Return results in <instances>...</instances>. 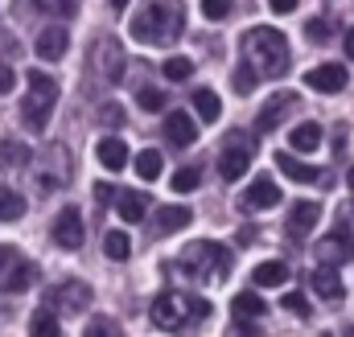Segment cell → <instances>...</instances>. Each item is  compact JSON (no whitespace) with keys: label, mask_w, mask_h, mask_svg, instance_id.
I'll return each mask as SVG.
<instances>
[{"label":"cell","mask_w":354,"mask_h":337,"mask_svg":"<svg viewBox=\"0 0 354 337\" xmlns=\"http://www.w3.org/2000/svg\"><path fill=\"white\" fill-rule=\"evenodd\" d=\"M111 8H128V0H111Z\"/></svg>","instance_id":"cell-47"},{"label":"cell","mask_w":354,"mask_h":337,"mask_svg":"<svg viewBox=\"0 0 354 337\" xmlns=\"http://www.w3.org/2000/svg\"><path fill=\"white\" fill-rule=\"evenodd\" d=\"M239 206H243V210H272V206H280V185H276L272 177H256V181L243 189Z\"/></svg>","instance_id":"cell-12"},{"label":"cell","mask_w":354,"mask_h":337,"mask_svg":"<svg viewBox=\"0 0 354 337\" xmlns=\"http://www.w3.org/2000/svg\"><path fill=\"white\" fill-rule=\"evenodd\" d=\"M136 103H140L145 111H161V107H165V95H161L157 86H140V95H136Z\"/></svg>","instance_id":"cell-37"},{"label":"cell","mask_w":354,"mask_h":337,"mask_svg":"<svg viewBox=\"0 0 354 337\" xmlns=\"http://www.w3.org/2000/svg\"><path fill=\"white\" fill-rule=\"evenodd\" d=\"M305 33H309L313 41H326V37H330V21H309V25H305Z\"/></svg>","instance_id":"cell-40"},{"label":"cell","mask_w":354,"mask_h":337,"mask_svg":"<svg viewBox=\"0 0 354 337\" xmlns=\"http://www.w3.org/2000/svg\"><path fill=\"white\" fill-rule=\"evenodd\" d=\"M111 198H115V189H111L107 181H99V185H95V202H111Z\"/></svg>","instance_id":"cell-43"},{"label":"cell","mask_w":354,"mask_h":337,"mask_svg":"<svg viewBox=\"0 0 354 337\" xmlns=\"http://www.w3.org/2000/svg\"><path fill=\"white\" fill-rule=\"evenodd\" d=\"M256 83H260V75H256L248 62H239V66H235V79H231L235 95H252V90H256Z\"/></svg>","instance_id":"cell-32"},{"label":"cell","mask_w":354,"mask_h":337,"mask_svg":"<svg viewBox=\"0 0 354 337\" xmlns=\"http://www.w3.org/2000/svg\"><path fill=\"white\" fill-rule=\"evenodd\" d=\"M54 103H58V83L41 70H29V95L21 99V119L29 132H46L50 115H54Z\"/></svg>","instance_id":"cell-4"},{"label":"cell","mask_w":354,"mask_h":337,"mask_svg":"<svg viewBox=\"0 0 354 337\" xmlns=\"http://www.w3.org/2000/svg\"><path fill=\"white\" fill-rule=\"evenodd\" d=\"M149 317H153L157 329H181V325H189V321H206V317H210V305L198 300V296H185V292H161V296L153 300Z\"/></svg>","instance_id":"cell-3"},{"label":"cell","mask_w":354,"mask_h":337,"mask_svg":"<svg viewBox=\"0 0 354 337\" xmlns=\"http://www.w3.org/2000/svg\"><path fill=\"white\" fill-rule=\"evenodd\" d=\"M189 222H194V210H189V206H161V214H157V235L185 231Z\"/></svg>","instance_id":"cell-22"},{"label":"cell","mask_w":354,"mask_h":337,"mask_svg":"<svg viewBox=\"0 0 354 337\" xmlns=\"http://www.w3.org/2000/svg\"><path fill=\"white\" fill-rule=\"evenodd\" d=\"M346 83H351V75H346V66H338V62L313 66V70L305 75V86H309V90H322V95H338V90H346Z\"/></svg>","instance_id":"cell-11"},{"label":"cell","mask_w":354,"mask_h":337,"mask_svg":"<svg viewBox=\"0 0 354 337\" xmlns=\"http://www.w3.org/2000/svg\"><path fill=\"white\" fill-rule=\"evenodd\" d=\"M317 222H322V206L317 202H292V214H288V235L292 239H305Z\"/></svg>","instance_id":"cell-17"},{"label":"cell","mask_w":354,"mask_h":337,"mask_svg":"<svg viewBox=\"0 0 354 337\" xmlns=\"http://www.w3.org/2000/svg\"><path fill=\"white\" fill-rule=\"evenodd\" d=\"M181 25H185V12L177 0H149L132 21H128V33L140 41V46H169L181 37Z\"/></svg>","instance_id":"cell-1"},{"label":"cell","mask_w":354,"mask_h":337,"mask_svg":"<svg viewBox=\"0 0 354 337\" xmlns=\"http://www.w3.org/2000/svg\"><path fill=\"white\" fill-rule=\"evenodd\" d=\"M169 185H174V193H189V189H198V185H202V168L198 165L177 168L174 177H169Z\"/></svg>","instance_id":"cell-30"},{"label":"cell","mask_w":354,"mask_h":337,"mask_svg":"<svg viewBox=\"0 0 354 337\" xmlns=\"http://www.w3.org/2000/svg\"><path fill=\"white\" fill-rule=\"evenodd\" d=\"M25 214V198L8 185H0V222H17Z\"/></svg>","instance_id":"cell-27"},{"label":"cell","mask_w":354,"mask_h":337,"mask_svg":"<svg viewBox=\"0 0 354 337\" xmlns=\"http://www.w3.org/2000/svg\"><path fill=\"white\" fill-rule=\"evenodd\" d=\"M231 313H235V321L243 325V321H260L268 313V305L256 296V292H239L235 300H231Z\"/></svg>","instance_id":"cell-24"},{"label":"cell","mask_w":354,"mask_h":337,"mask_svg":"<svg viewBox=\"0 0 354 337\" xmlns=\"http://www.w3.org/2000/svg\"><path fill=\"white\" fill-rule=\"evenodd\" d=\"M95 334H115V321H91L87 337H95Z\"/></svg>","instance_id":"cell-42"},{"label":"cell","mask_w":354,"mask_h":337,"mask_svg":"<svg viewBox=\"0 0 354 337\" xmlns=\"http://www.w3.org/2000/svg\"><path fill=\"white\" fill-rule=\"evenodd\" d=\"M288 263L284 259H264L256 271H252V280H256V288H284L288 284Z\"/></svg>","instance_id":"cell-21"},{"label":"cell","mask_w":354,"mask_h":337,"mask_svg":"<svg viewBox=\"0 0 354 337\" xmlns=\"http://www.w3.org/2000/svg\"><path fill=\"white\" fill-rule=\"evenodd\" d=\"M252 153H256L252 140H248L243 132H231V136H227V148L218 153V177H223V181H239V177L252 168Z\"/></svg>","instance_id":"cell-8"},{"label":"cell","mask_w":354,"mask_h":337,"mask_svg":"<svg viewBox=\"0 0 354 337\" xmlns=\"http://www.w3.org/2000/svg\"><path fill=\"white\" fill-rule=\"evenodd\" d=\"M309 284H313V292L326 296V300H342V296H346V288H342V280H338V271H334L330 263H322V267L309 276Z\"/></svg>","instance_id":"cell-20"},{"label":"cell","mask_w":354,"mask_h":337,"mask_svg":"<svg viewBox=\"0 0 354 337\" xmlns=\"http://www.w3.org/2000/svg\"><path fill=\"white\" fill-rule=\"evenodd\" d=\"M288 144H292V153H317V144H322V128H317V124H301V128H292Z\"/></svg>","instance_id":"cell-26"},{"label":"cell","mask_w":354,"mask_h":337,"mask_svg":"<svg viewBox=\"0 0 354 337\" xmlns=\"http://www.w3.org/2000/svg\"><path fill=\"white\" fill-rule=\"evenodd\" d=\"M235 12V0H202V17L206 21H227Z\"/></svg>","instance_id":"cell-33"},{"label":"cell","mask_w":354,"mask_h":337,"mask_svg":"<svg viewBox=\"0 0 354 337\" xmlns=\"http://www.w3.org/2000/svg\"><path fill=\"white\" fill-rule=\"evenodd\" d=\"M91 66H95V75H99L107 86H120V83H124V75H128L124 46H120L115 37H99V41H95V50H91Z\"/></svg>","instance_id":"cell-6"},{"label":"cell","mask_w":354,"mask_h":337,"mask_svg":"<svg viewBox=\"0 0 354 337\" xmlns=\"http://www.w3.org/2000/svg\"><path fill=\"white\" fill-rule=\"evenodd\" d=\"M54 243L62 251H79L83 247V214L75 206H66L58 218H54Z\"/></svg>","instance_id":"cell-10"},{"label":"cell","mask_w":354,"mask_h":337,"mask_svg":"<svg viewBox=\"0 0 354 337\" xmlns=\"http://www.w3.org/2000/svg\"><path fill=\"white\" fill-rule=\"evenodd\" d=\"M115 214L124 218V222H145V214H149V193H140V189H124V193H115Z\"/></svg>","instance_id":"cell-19"},{"label":"cell","mask_w":354,"mask_h":337,"mask_svg":"<svg viewBox=\"0 0 354 337\" xmlns=\"http://www.w3.org/2000/svg\"><path fill=\"white\" fill-rule=\"evenodd\" d=\"M280 305H284L288 313H297V317H309V305H305V296H301V292H288Z\"/></svg>","instance_id":"cell-39"},{"label":"cell","mask_w":354,"mask_h":337,"mask_svg":"<svg viewBox=\"0 0 354 337\" xmlns=\"http://www.w3.org/2000/svg\"><path fill=\"white\" fill-rule=\"evenodd\" d=\"M99 124H103V128H120V124H124V107H120V103H103V107H99Z\"/></svg>","instance_id":"cell-38"},{"label":"cell","mask_w":354,"mask_h":337,"mask_svg":"<svg viewBox=\"0 0 354 337\" xmlns=\"http://www.w3.org/2000/svg\"><path fill=\"white\" fill-rule=\"evenodd\" d=\"M317 259L322 263H330V267H338V263H351L354 259V239L346 231H334V235H326L322 243H317Z\"/></svg>","instance_id":"cell-15"},{"label":"cell","mask_w":354,"mask_h":337,"mask_svg":"<svg viewBox=\"0 0 354 337\" xmlns=\"http://www.w3.org/2000/svg\"><path fill=\"white\" fill-rule=\"evenodd\" d=\"M189 75H194V62H189V58H169V62H165V79H169V83H185Z\"/></svg>","instance_id":"cell-35"},{"label":"cell","mask_w":354,"mask_h":337,"mask_svg":"<svg viewBox=\"0 0 354 337\" xmlns=\"http://www.w3.org/2000/svg\"><path fill=\"white\" fill-rule=\"evenodd\" d=\"M0 165H29V148L21 140H0Z\"/></svg>","instance_id":"cell-31"},{"label":"cell","mask_w":354,"mask_h":337,"mask_svg":"<svg viewBox=\"0 0 354 337\" xmlns=\"http://www.w3.org/2000/svg\"><path fill=\"white\" fill-rule=\"evenodd\" d=\"M342 46H346V58H354V29H346V37H342Z\"/></svg>","instance_id":"cell-46"},{"label":"cell","mask_w":354,"mask_h":337,"mask_svg":"<svg viewBox=\"0 0 354 337\" xmlns=\"http://www.w3.org/2000/svg\"><path fill=\"white\" fill-rule=\"evenodd\" d=\"M165 140H169L174 148H189V144L198 140L194 115H185V111H169V115H165Z\"/></svg>","instance_id":"cell-16"},{"label":"cell","mask_w":354,"mask_h":337,"mask_svg":"<svg viewBox=\"0 0 354 337\" xmlns=\"http://www.w3.org/2000/svg\"><path fill=\"white\" fill-rule=\"evenodd\" d=\"M50 305H54V309H66V313H83L91 305V288L79 284V280H66V284H58V288L50 292Z\"/></svg>","instance_id":"cell-14"},{"label":"cell","mask_w":354,"mask_h":337,"mask_svg":"<svg viewBox=\"0 0 354 337\" xmlns=\"http://www.w3.org/2000/svg\"><path fill=\"white\" fill-rule=\"evenodd\" d=\"M136 173H140L145 181H157V177L165 173V157H161L157 148H145V153L136 157Z\"/></svg>","instance_id":"cell-28"},{"label":"cell","mask_w":354,"mask_h":337,"mask_svg":"<svg viewBox=\"0 0 354 337\" xmlns=\"http://www.w3.org/2000/svg\"><path fill=\"white\" fill-rule=\"evenodd\" d=\"M103 251H107V259H128L132 255V239L124 231H107L103 235Z\"/></svg>","instance_id":"cell-29"},{"label":"cell","mask_w":354,"mask_h":337,"mask_svg":"<svg viewBox=\"0 0 354 337\" xmlns=\"http://www.w3.org/2000/svg\"><path fill=\"white\" fill-rule=\"evenodd\" d=\"M268 4H272V12H280V17H284V12H292L301 0H268Z\"/></svg>","instance_id":"cell-44"},{"label":"cell","mask_w":354,"mask_h":337,"mask_svg":"<svg viewBox=\"0 0 354 337\" xmlns=\"http://www.w3.org/2000/svg\"><path fill=\"white\" fill-rule=\"evenodd\" d=\"M33 284H37V263H29L12 247H0V292H25Z\"/></svg>","instance_id":"cell-7"},{"label":"cell","mask_w":354,"mask_h":337,"mask_svg":"<svg viewBox=\"0 0 354 337\" xmlns=\"http://www.w3.org/2000/svg\"><path fill=\"white\" fill-rule=\"evenodd\" d=\"M292 107H297V95H292V90H276L264 107H260V115H256V132H260V136L276 132V128L292 115Z\"/></svg>","instance_id":"cell-9"},{"label":"cell","mask_w":354,"mask_h":337,"mask_svg":"<svg viewBox=\"0 0 354 337\" xmlns=\"http://www.w3.org/2000/svg\"><path fill=\"white\" fill-rule=\"evenodd\" d=\"M194 111H198V119L202 124H218V115H223V99L214 95V90H194Z\"/></svg>","instance_id":"cell-25"},{"label":"cell","mask_w":354,"mask_h":337,"mask_svg":"<svg viewBox=\"0 0 354 337\" xmlns=\"http://www.w3.org/2000/svg\"><path fill=\"white\" fill-rule=\"evenodd\" d=\"M95 157H99V165L103 168H124L128 165V144L124 140H115V136H107V140H99V148H95Z\"/></svg>","instance_id":"cell-23"},{"label":"cell","mask_w":354,"mask_h":337,"mask_svg":"<svg viewBox=\"0 0 354 337\" xmlns=\"http://www.w3.org/2000/svg\"><path fill=\"white\" fill-rule=\"evenodd\" d=\"M41 12H54V17H75L79 12V0H33Z\"/></svg>","instance_id":"cell-36"},{"label":"cell","mask_w":354,"mask_h":337,"mask_svg":"<svg viewBox=\"0 0 354 337\" xmlns=\"http://www.w3.org/2000/svg\"><path fill=\"white\" fill-rule=\"evenodd\" d=\"M181 267H185V276H194L202 284H218L231 276V255L218 243H189L181 251Z\"/></svg>","instance_id":"cell-5"},{"label":"cell","mask_w":354,"mask_h":337,"mask_svg":"<svg viewBox=\"0 0 354 337\" xmlns=\"http://www.w3.org/2000/svg\"><path fill=\"white\" fill-rule=\"evenodd\" d=\"M252 243H256V231H252V227H243V231H239V247H252Z\"/></svg>","instance_id":"cell-45"},{"label":"cell","mask_w":354,"mask_h":337,"mask_svg":"<svg viewBox=\"0 0 354 337\" xmlns=\"http://www.w3.org/2000/svg\"><path fill=\"white\" fill-rule=\"evenodd\" d=\"M29 329H33L37 337H54V334H58V317H54L50 309H41V313L29 321Z\"/></svg>","instance_id":"cell-34"},{"label":"cell","mask_w":354,"mask_h":337,"mask_svg":"<svg viewBox=\"0 0 354 337\" xmlns=\"http://www.w3.org/2000/svg\"><path fill=\"white\" fill-rule=\"evenodd\" d=\"M17 83V75H12V66H0V95H8Z\"/></svg>","instance_id":"cell-41"},{"label":"cell","mask_w":354,"mask_h":337,"mask_svg":"<svg viewBox=\"0 0 354 337\" xmlns=\"http://www.w3.org/2000/svg\"><path fill=\"white\" fill-rule=\"evenodd\" d=\"M243 62L260 79H280L288 70V37L272 25H256L243 33Z\"/></svg>","instance_id":"cell-2"},{"label":"cell","mask_w":354,"mask_h":337,"mask_svg":"<svg viewBox=\"0 0 354 337\" xmlns=\"http://www.w3.org/2000/svg\"><path fill=\"white\" fill-rule=\"evenodd\" d=\"M276 168L288 177V181H297V185H317L322 181V168L305 165V161H297L292 153H276Z\"/></svg>","instance_id":"cell-18"},{"label":"cell","mask_w":354,"mask_h":337,"mask_svg":"<svg viewBox=\"0 0 354 337\" xmlns=\"http://www.w3.org/2000/svg\"><path fill=\"white\" fill-rule=\"evenodd\" d=\"M33 50H37V58H41V62H58V58H66V50H71V33H66L62 25H50V29H41V33H37Z\"/></svg>","instance_id":"cell-13"},{"label":"cell","mask_w":354,"mask_h":337,"mask_svg":"<svg viewBox=\"0 0 354 337\" xmlns=\"http://www.w3.org/2000/svg\"><path fill=\"white\" fill-rule=\"evenodd\" d=\"M346 185H351V189H354V165H351V173H346Z\"/></svg>","instance_id":"cell-48"}]
</instances>
